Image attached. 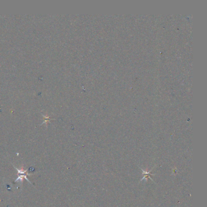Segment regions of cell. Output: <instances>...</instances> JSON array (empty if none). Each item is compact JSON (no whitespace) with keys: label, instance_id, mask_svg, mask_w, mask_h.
Wrapping results in <instances>:
<instances>
[{"label":"cell","instance_id":"cell-1","mask_svg":"<svg viewBox=\"0 0 207 207\" xmlns=\"http://www.w3.org/2000/svg\"><path fill=\"white\" fill-rule=\"evenodd\" d=\"M28 175L30 176V175H31V174H28V172H27V173H26V174H24L23 175H22V174H18V177H17V179L14 181V182H16L17 181L20 180L21 181V182H23L24 179H26L29 184H32V183L30 182V181H29V179H28V177H27V176H28Z\"/></svg>","mask_w":207,"mask_h":207}]
</instances>
